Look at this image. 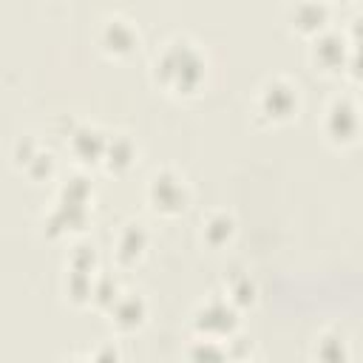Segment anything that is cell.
Instances as JSON below:
<instances>
[{
	"mask_svg": "<svg viewBox=\"0 0 363 363\" xmlns=\"http://www.w3.org/2000/svg\"><path fill=\"white\" fill-rule=\"evenodd\" d=\"M91 182L85 176H71L60 187L48 216L43 218L48 235H65L71 230H82L88 221V201H91Z\"/></svg>",
	"mask_w": 363,
	"mask_h": 363,
	"instance_id": "2",
	"label": "cell"
},
{
	"mask_svg": "<svg viewBox=\"0 0 363 363\" xmlns=\"http://www.w3.org/2000/svg\"><path fill=\"white\" fill-rule=\"evenodd\" d=\"M193 329L199 337L230 340L238 332V309L221 292H213L193 309Z\"/></svg>",
	"mask_w": 363,
	"mask_h": 363,
	"instance_id": "4",
	"label": "cell"
},
{
	"mask_svg": "<svg viewBox=\"0 0 363 363\" xmlns=\"http://www.w3.org/2000/svg\"><path fill=\"white\" fill-rule=\"evenodd\" d=\"M122 292V284L116 275L111 272H96L94 281H91V301L99 306V309H108Z\"/></svg>",
	"mask_w": 363,
	"mask_h": 363,
	"instance_id": "19",
	"label": "cell"
},
{
	"mask_svg": "<svg viewBox=\"0 0 363 363\" xmlns=\"http://www.w3.org/2000/svg\"><path fill=\"white\" fill-rule=\"evenodd\" d=\"M235 235V218L227 210H210L201 218V241L207 247H224Z\"/></svg>",
	"mask_w": 363,
	"mask_h": 363,
	"instance_id": "14",
	"label": "cell"
},
{
	"mask_svg": "<svg viewBox=\"0 0 363 363\" xmlns=\"http://www.w3.org/2000/svg\"><path fill=\"white\" fill-rule=\"evenodd\" d=\"M315 363H349V343L337 329H326L312 346Z\"/></svg>",
	"mask_w": 363,
	"mask_h": 363,
	"instance_id": "15",
	"label": "cell"
},
{
	"mask_svg": "<svg viewBox=\"0 0 363 363\" xmlns=\"http://www.w3.org/2000/svg\"><path fill=\"white\" fill-rule=\"evenodd\" d=\"M68 269L96 272V247L94 244H74V250L68 255Z\"/></svg>",
	"mask_w": 363,
	"mask_h": 363,
	"instance_id": "20",
	"label": "cell"
},
{
	"mask_svg": "<svg viewBox=\"0 0 363 363\" xmlns=\"http://www.w3.org/2000/svg\"><path fill=\"white\" fill-rule=\"evenodd\" d=\"M224 298H227L235 309L252 303V301H255V281H252L247 272H233V275L224 281Z\"/></svg>",
	"mask_w": 363,
	"mask_h": 363,
	"instance_id": "18",
	"label": "cell"
},
{
	"mask_svg": "<svg viewBox=\"0 0 363 363\" xmlns=\"http://www.w3.org/2000/svg\"><path fill=\"white\" fill-rule=\"evenodd\" d=\"M133 156H136V145H133L130 136H125V133H108L105 153H102V164L108 170H116L119 173V170L130 167Z\"/></svg>",
	"mask_w": 363,
	"mask_h": 363,
	"instance_id": "16",
	"label": "cell"
},
{
	"mask_svg": "<svg viewBox=\"0 0 363 363\" xmlns=\"http://www.w3.org/2000/svg\"><path fill=\"white\" fill-rule=\"evenodd\" d=\"M111 326H116L119 332H133L145 323L147 318V303L139 292H130V289H122L119 298L105 309Z\"/></svg>",
	"mask_w": 363,
	"mask_h": 363,
	"instance_id": "9",
	"label": "cell"
},
{
	"mask_svg": "<svg viewBox=\"0 0 363 363\" xmlns=\"http://www.w3.org/2000/svg\"><path fill=\"white\" fill-rule=\"evenodd\" d=\"M62 363H88V357H85V354H71V357H65Z\"/></svg>",
	"mask_w": 363,
	"mask_h": 363,
	"instance_id": "22",
	"label": "cell"
},
{
	"mask_svg": "<svg viewBox=\"0 0 363 363\" xmlns=\"http://www.w3.org/2000/svg\"><path fill=\"white\" fill-rule=\"evenodd\" d=\"M309 57L318 68L323 71H335L343 65L346 60V40L340 37V31L335 28H323L312 37V45H309Z\"/></svg>",
	"mask_w": 363,
	"mask_h": 363,
	"instance_id": "10",
	"label": "cell"
},
{
	"mask_svg": "<svg viewBox=\"0 0 363 363\" xmlns=\"http://www.w3.org/2000/svg\"><path fill=\"white\" fill-rule=\"evenodd\" d=\"M323 133L332 145H354L357 142V130H360V116H357V105L352 96H332L326 111H323Z\"/></svg>",
	"mask_w": 363,
	"mask_h": 363,
	"instance_id": "6",
	"label": "cell"
},
{
	"mask_svg": "<svg viewBox=\"0 0 363 363\" xmlns=\"http://www.w3.org/2000/svg\"><path fill=\"white\" fill-rule=\"evenodd\" d=\"M147 241H150V238H147V230H145L142 221H125V224L119 227L116 238H113V255H116V261H119L122 267L136 264V261L145 255Z\"/></svg>",
	"mask_w": 363,
	"mask_h": 363,
	"instance_id": "11",
	"label": "cell"
},
{
	"mask_svg": "<svg viewBox=\"0 0 363 363\" xmlns=\"http://www.w3.org/2000/svg\"><path fill=\"white\" fill-rule=\"evenodd\" d=\"M14 162L37 182L43 179H51L54 170H57V162H54V153L48 147H43L34 136H23L14 142Z\"/></svg>",
	"mask_w": 363,
	"mask_h": 363,
	"instance_id": "8",
	"label": "cell"
},
{
	"mask_svg": "<svg viewBox=\"0 0 363 363\" xmlns=\"http://www.w3.org/2000/svg\"><path fill=\"white\" fill-rule=\"evenodd\" d=\"M301 105V91L292 79L286 77H269L258 94H255V111L267 122H286L298 113Z\"/></svg>",
	"mask_w": 363,
	"mask_h": 363,
	"instance_id": "5",
	"label": "cell"
},
{
	"mask_svg": "<svg viewBox=\"0 0 363 363\" xmlns=\"http://www.w3.org/2000/svg\"><path fill=\"white\" fill-rule=\"evenodd\" d=\"M145 199H147L153 213L170 218V216H182L187 210L190 187H187L182 173H176L173 167H162V170L150 173L147 187H145Z\"/></svg>",
	"mask_w": 363,
	"mask_h": 363,
	"instance_id": "3",
	"label": "cell"
},
{
	"mask_svg": "<svg viewBox=\"0 0 363 363\" xmlns=\"http://www.w3.org/2000/svg\"><path fill=\"white\" fill-rule=\"evenodd\" d=\"M289 11V26L301 34H309L315 37L318 31L326 28V17H329V9L323 3H295L286 9Z\"/></svg>",
	"mask_w": 363,
	"mask_h": 363,
	"instance_id": "13",
	"label": "cell"
},
{
	"mask_svg": "<svg viewBox=\"0 0 363 363\" xmlns=\"http://www.w3.org/2000/svg\"><path fill=\"white\" fill-rule=\"evenodd\" d=\"M207 77V57L196 40L176 34L153 57V79L176 96L196 94Z\"/></svg>",
	"mask_w": 363,
	"mask_h": 363,
	"instance_id": "1",
	"label": "cell"
},
{
	"mask_svg": "<svg viewBox=\"0 0 363 363\" xmlns=\"http://www.w3.org/2000/svg\"><path fill=\"white\" fill-rule=\"evenodd\" d=\"M88 363H119L122 357H119V349L113 346V343H99V346H94L88 354Z\"/></svg>",
	"mask_w": 363,
	"mask_h": 363,
	"instance_id": "21",
	"label": "cell"
},
{
	"mask_svg": "<svg viewBox=\"0 0 363 363\" xmlns=\"http://www.w3.org/2000/svg\"><path fill=\"white\" fill-rule=\"evenodd\" d=\"M187 360L190 363H233L227 343L224 340H213V337H199L187 346Z\"/></svg>",
	"mask_w": 363,
	"mask_h": 363,
	"instance_id": "17",
	"label": "cell"
},
{
	"mask_svg": "<svg viewBox=\"0 0 363 363\" xmlns=\"http://www.w3.org/2000/svg\"><path fill=\"white\" fill-rule=\"evenodd\" d=\"M96 43L111 57H128L139 45V28L125 14H105L96 26Z\"/></svg>",
	"mask_w": 363,
	"mask_h": 363,
	"instance_id": "7",
	"label": "cell"
},
{
	"mask_svg": "<svg viewBox=\"0 0 363 363\" xmlns=\"http://www.w3.org/2000/svg\"><path fill=\"white\" fill-rule=\"evenodd\" d=\"M233 363H255V360H250V357H241V360H233Z\"/></svg>",
	"mask_w": 363,
	"mask_h": 363,
	"instance_id": "23",
	"label": "cell"
},
{
	"mask_svg": "<svg viewBox=\"0 0 363 363\" xmlns=\"http://www.w3.org/2000/svg\"><path fill=\"white\" fill-rule=\"evenodd\" d=\"M105 142H108V133L99 130L96 125H77L68 133V147L79 162H102Z\"/></svg>",
	"mask_w": 363,
	"mask_h": 363,
	"instance_id": "12",
	"label": "cell"
}]
</instances>
